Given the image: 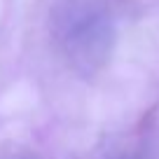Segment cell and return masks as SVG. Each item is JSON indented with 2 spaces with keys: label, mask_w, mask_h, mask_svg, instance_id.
I'll use <instances>...</instances> for the list:
<instances>
[]
</instances>
